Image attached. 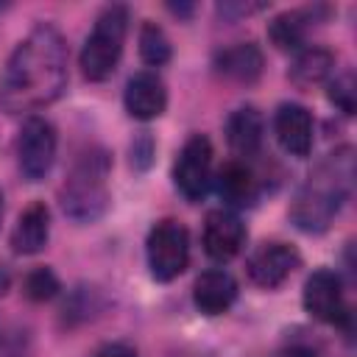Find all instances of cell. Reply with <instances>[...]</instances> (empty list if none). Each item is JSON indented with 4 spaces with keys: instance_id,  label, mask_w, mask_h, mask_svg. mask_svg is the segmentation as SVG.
<instances>
[{
    "instance_id": "1",
    "label": "cell",
    "mask_w": 357,
    "mask_h": 357,
    "mask_svg": "<svg viewBox=\"0 0 357 357\" xmlns=\"http://www.w3.org/2000/svg\"><path fill=\"white\" fill-rule=\"evenodd\" d=\"M67 86V45L53 25H36L8 56L0 75V106L8 114L36 112Z\"/></svg>"
},
{
    "instance_id": "2",
    "label": "cell",
    "mask_w": 357,
    "mask_h": 357,
    "mask_svg": "<svg viewBox=\"0 0 357 357\" xmlns=\"http://www.w3.org/2000/svg\"><path fill=\"white\" fill-rule=\"evenodd\" d=\"M354 187V148L326 153L301 181L290 201V220L307 234H321L337 218Z\"/></svg>"
},
{
    "instance_id": "3",
    "label": "cell",
    "mask_w": 357,
    "mask_h": 357,
    "mask_svg": "<svg viewBox=\"0 0 357 357\" xmlns=\"http://www.w3.org/2000/svg\"><path fill=\"white\" fill-rule=\"evenodd\" d=\"M109 170L112 159L100 148H89L73 165L61 187V209L75 223L98 220L109 206Z\"/></svg>"
},
{
    "instance_id": "4",
    "label": "cell",
    "mask_w": 357,
    "mask_h": 357,
    "mask_svg": "<svg viewBox=\"0 0 357 357\" xmlns=\"http://www.w3.org/2000/svg\"><path fill=\"white\" fill-rule=\"evenodd\" d=\"M128 31V8L126 6H106L95 20L84 50H81V73L89 81H103L120 61L123 42Z\"/></svg>"
},
{
    "instance_id": "5",
    "label": "cell",
    "mask_w": 357,
    "mask_h": 357,
    "mask_svg": "<svg viewBox=\"0 0 357 357\" xmlns=\"http://www.w3.org/2000/svg\"><path fill=\"white\" fill-rule=\"evenodd\" d=\"M190 262V234L178 220H159L148 234V268L159 282H173Z\"/></svg>"
},
{
    "instance_id": "6",
    "label": "cell",
    "mask_w": 357,
    "mask_h": 357,
    "mask_svg": "<svg viewBox=\"0 0 357 357\" xmlns=\"http://www.w3.org/2000/svg\"><path fill=\"white\" fill-rule=\"evenodd\" d=\"M20 170L28 181H42L56 159V131L42 117H28L17 139Z\"/></svg>"
},
{
    "instance_id": "7",
    "label": "cell",
    "mask_w": 357,
    "mask_h": 357,
    "mask_svg": "<svg viewBox=\"0 0 357 357\" xmlns=\"http://www.w3.org/2000/svg\"><path fill=\"white\" fill-rule=\"evenodd\" d=\"M173 178L187 201H201L206 195L212 184V145L206 137L195 134L184 142L173 167Z\"/></svg>"
},
{
    "instance_id": "8",
    "label": "cell",
    "mask_w": 357,
    "mask_h": 357,
    "mask_svg": "<svg viewBox=\"0 0 357 357\" xmlns=\"http://www.w3.org/2000/svg\"><path fill=\"white\" fill-rule=\"evenodd\" d=\"M304 307L307 312L321 321V324H332V326H346L351 312L346 307V296H343V282L335 271H315L307 284H304Z\"/></svg>"
},
{
    "instance_id": "9",
    "label": "cell",
    "mask_w": 357,
    "mask_h": 357,
    "mask_svg": "<svg viewBox=\"0 0 357 357\" xmlns=\"http://www.w3.org/2000/svg\"><path fill=\"white\" fill-rule=\"evenodd\" d=\"M301 265V257L293 245L287 243H262L259 248L251 251L245 271L254 284L259 287H279L296 268Z\"/></svg>"
},
{
    "instance_id": "10",
    "label": "cell",
    "mask_w": 357,
    "mask_h": 357,
    "mask_svg": "<svg viewBox=\"0 0 357 357\" xmlns=\"http://www.w3.org/2000/svg\"><path fill=\"white\" fill-rule=\"evenodd\" d=\"M243 243H245V226H243V220L231 209H215V212L206 215V223H204V251L212 259L226 262V259L237 257Z\"/></svg>"
},
{
    "instance_id": "11",
    "label": "cell",
    "mask_w": 357,
    "mask_h": 357,
    "mask_svg": "<svg viewBox=\"0 0 357 357\" xmlns=\"http://www.w3.org/2000/svg\"><path fill=\"white\" fill-rule=\"evenodd\" d=\"M273 131L279 145L290 156H307L312 148V117L298 103H282L273 117Z\"/></svg>"
},
{
    "instance_id": "12",
    "label": "cell",
    "mask_w": 357,
    "mask_h": 357,
    "mask_svg": "<svg viewBox=\"0 0 357 357\" xmlns=\"http://www.w3.org/2000/svg\"><path fill=\"white\" fill-rule=\"evenodd\" d=\"M126 109L137 120H153L165 112L167 106V89L156 73H137L126 84Z\"/></svg>"
},
{
    "instance_id": "13",
    "label": "cell",
    "mask_w": 357,
    "mask_h": 357,
    "mask_svg": "<svg viewBox=\"0 0 357 357\" xmlns=\"http://www.w3.org/2000/svg\"><path fill=\"white\" fill-rule=\"evenodd\" d=\"M237 298V282L231 279V273L215 268V271H204L195 279L192 287V301L204 315H220L226 312Z\"/></svg>"
},
{
    "instance_id": "14",
    "label": "cell",
    "mask_w": 357,
    "mask_h": 357,
    "mask_svg": "<svg viewBox=\"0 0 357 357\" xmlns=\"http://www.w3.org/2000/svg\"><path fill=\"white\" fill-rule=\"evenodd\" d=\"M218 192L229 206H251L259 195V178L248 162H226L218 176Z\"/></svg>"
},
{
    "instance_id": "15",
    "label": "cell",
    "mask_w": 357,
    "mask_h": 357,
    "mask_svg": "<svg viewBox=\"0 0 357 357\" xmlns=\"http://www.w3.org/2000/svg\"><path fill=\"white\" fill-rule=\"evenodd\" d=\"M215 67L220 75L237 84H254L262 75V50L254 42H237L218 53Z\"/></svg>"
},
{
    "instance_id": "16",
    "label": "cell",
    "mask_w": 357,
    "mask_h": 357,
    "mask_svg": "<svg viewBox=\"0 0 357 357\" xmlns=\"http://www.w3.org/2000/svg\"><path fill=\"white\" fill-rule=\"evenodd\" d=\"M226 142L237 156H254L262 145V114L254 106L234 109L226 120Z\"/></svg>"
},
{
    "instance_id": "17",
    "label": "cell",
    "mask_w": 357,
    "mask_h": 357,
    "mask_svg": "<svg viewBox=\"0 0 357 357\" xmlns=\"http://www.w3.org/2000/svg\"><path fill=\"white\" fill-rule=\"evenodd\" d=\"M47 234H50V212L42 201H36L20 215L11 231V248L17 254H39L47 243Z\"/></svg>"
},
{
    "instance_id": "18",
    "label": "cell",
    "mask_w": 357,
    "mask_h": 357,
    "mask_svg": "<svg viewBox=\"0 0 357 357\" xmlns=\"http://www.w3.org/2000/svg\"><path fill=\"white\" fill-rule=\"evenodd\" d=\"M318 8H301V11H284L268 25V36L279 50H298L307 39L310 25L315 22Z\"/></svg>"
},
{
    "instance_id": "19",
    "label": "cell",
    "mask_w": 357,
    "mask_h": 357,
    "mask_svg": "<svg viewBox=\"0 0 357 357\" xmlns=\"http://www.w3.org/2000/svg\"><path fill=\"white\" fill-rule=\"evenodd\" d=\"M332 64H335V56L326 50V47H307L296 56V61L290 64V81L301 89H310L321 81L329 78L332 73Z\"/></svg>"
},
{
    "instance_id": "20",
    "label": "cell",
    "mask_w": 357,
    "mask_h": 357,
    "mask_svg": "<svg viewBox=\"0 0 357 357\" xmlns=\"http://www.w3.org/2000/svg\"><path fill=\"white\" fill-rule=\"evenodd\" d=\"M139 56L151 67H159L170 59V39L165 36V31L156 22L142 25V31H139Z\"/></svg>"
},
{
    "instance_id": "21",
    "label": "cell",
    "mask_w": 357,
    "mask_h": 357,
    "mask_svg": "<svg viewBox=\"0 0 357 357\" xmlns=\"http://www.w3.org/2000/svg\"><path fill=\"white\" fill-rule=\"evenodd\" d=\"M59 293V279L50 268H36L25 276V296L31 301H47Z\"/></svg>"
},
{
    "instance_id": "22",
    "label": "cell",
    "mask_w": 357,
    "mask_h": 357,
    "mask_svg": "<svg viewBox=\"0 0 357 357\" xmlns=\"http://www.w3.org/2000/svg\"><path fill=\"white\" fill-rule=\"evenodd\" d=\"M273 357H332V354L321 340L307 337V335H293L284 340V346Z\"/></svg>"
},
{
    "instance_id": "23",
    "label": "cell",
    "mask_w": 357,
    "mask_h": 357,
    "mask_svg": "<svg viewBox=\"0 0 357 357\" xmlns=\"http://www.w3.org/2000/svg\"><path fill=\"white\" fill-rule=\"evenodd\" d=\"M354 78H351V73H343V75H337L332 84H329V100L337 106V109H343L346 114H351L354 112Z\"/></svg>"
},
{
    "instance_id": "24",
    "label": "cell",
    "mask_w": 357,
    "mask_h": 357,
    "mask_svg": "<svg viewBox=\"0 0 357 357\" xmlns=\"http://www.w3.org/2000/svg\"><path fill=\"white\" fill-rule=\"evenodd\" d=\"M259 8H265L262 3H223V6H218V14L220 17H226V20H234V17H243V14H254V11H259Z\"/></svg>"
},
{
    "instance_id": "25",
    "label": "cell",
    "mask_w": 357,
    "mask_h": 357,
    "mask_svg": "<svg viewBox=\"0 0 357 357\" xmlns=\"http://www.w3.org/2000/svg\"><path fill=\"white\" fill-rule=\"evenodd\" d=\"M92 357H137V351H134L128 343H106V346H100Z\"/></svg>"
},
{
    "instance_id": "26",
    "label": "cell",
    "mask_w": 357,
    "mask_h": 357,
    "mask_svg": "<svg viewBox=\"0 0 357 357\" xmlns=\"http://www.w3.org/2000/svg\"><path fill=\"white\" fill-rule=\"evenodd\" d=\"M0 218H3V192H0Z\"/></svg>"
}]
</instances>
